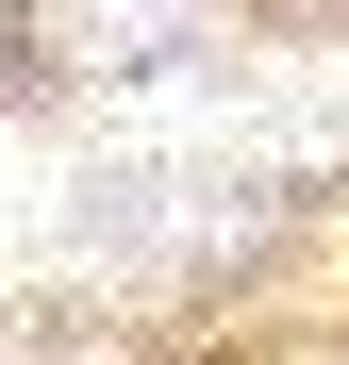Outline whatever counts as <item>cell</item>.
Returning <instances> with one entry per match:
<instances>
[{"label": "cell", "mask_w": 349, "mask_h": 365, "mask_svg": "<svg viewBox=\"0 0 349 365\" xmlns=\"http://www.w3.org/2000/svg\"><path fill=\"white\" fill-rule=\"evenodd\" d=\"M50 50H67V67H116V50H166V0H50Z\"/></svg>", "instance_id": "1"}]
</instances>
